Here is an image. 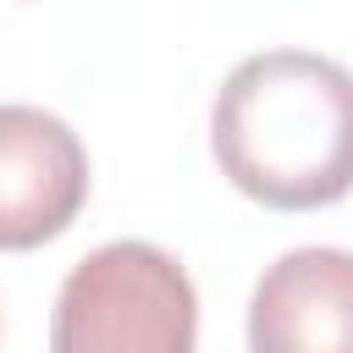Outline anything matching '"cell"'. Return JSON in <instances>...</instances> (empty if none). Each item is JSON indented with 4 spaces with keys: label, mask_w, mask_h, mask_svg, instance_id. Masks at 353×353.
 I'll list each match as a JSON object with an SVG mask.
<instances>
[{
    "label": "cell",
    "mask_w": 353,
    "mask_h": 353,
    "mask_svg": "<svg viewBox=\"0 0 353 353\" xmlns=\"http://www.w3.org/2000/svg\"><path fill=\"white\" fill-rule=\"evenodd\" d=\"M50 353H199V292L176 254L138 237L83 254L55 292Z\"/></svg>",
    "instance_id": "obj_2"
},
{
    "label": "cell",
    "mask_w": 353,
    "mask_h": 353,
    "mask_svg": "<svg viewBox=\"0 0 353 353\" xmlns=\"http://www.w3.org/2000/svg\"><path fill=\"white\" fill-rule=\"evenodd\" d=\"M83 204H88L83 138L39 105H0V248L28 254L61 237Z\"/></svg>",
    "instance_id": "obj_3"
},
{
    "label": "cell",
    "mask_w": 353,
    "mask_h": 353,
    "mask_svg": "<svg viewBox=\"0 0 353 353\" xmlns=\"http://www.w3.org/2000/svg\"><path fill=\"white\" fill-rule=\"evenodd\" d=\"M221 176L265 210H325L353 188V72L314 50H259L210 105Z\"/></svg>",
    "instance_id": "obj_1"
},
{
    "label": "cell",
    "mask_w": 353,
    "mask_h": 353,
    "mask_svg": "<svg viewBox=\"0 0 353 353\" xmlns=\"http://www.w3.org/2000/svg\"><path fill=\"white\" fill-rule=\"evenodd\" d=\"M248 353H353V254L287 248L248 298Z\"/></svg>",
    "instance_id": "obj_4"
}]
</instances>
